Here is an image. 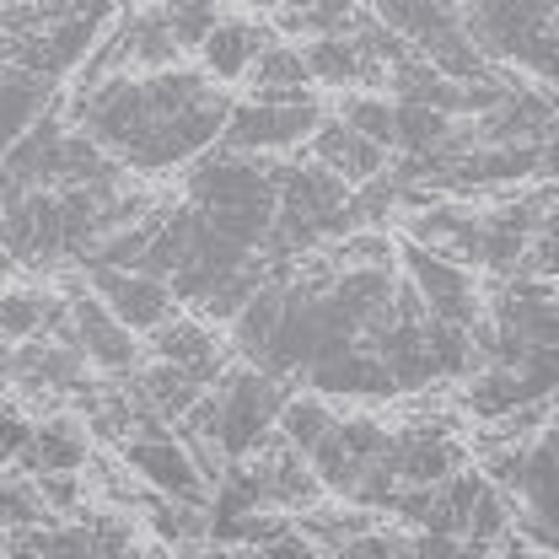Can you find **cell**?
Returning <instances> with one entry per match:
<instances>
[{
  "mask_svg": "<svg viewBox=\"0 0 559 559\" xmlns=\"http://www.w3.org/2000/svg\"><path fill=\"white\" fill-rule=\"evenodd\" d=\"M151 360H173V366L194 371L205 388H215V382L231 371L237 349L221 345V334L210 329V318H200V312H178L167 329L151 334Z\"/></svg>",
  "mask_w": 559,
  "mask_h": 559,
  "instance_id": "7c38bea8",
  "label": "cell"
},
{
  "mask_svg": "<svg viewBox=\"0 0 559 559\" xmlns=\"http://www.w3.org/2000/svg\"><path fill=\"white\" fill-rule=\"evenodd\" d=\"M86 463H92V425L75 415H38L27 452L5 468H27L33 479H44V474H81Z\"/></svg>",
  "mask_w": 559,
  "mask_h": 559,
  "instance_id": "5bb4252c",
  "label": "cell"
},
{
  "mask_svg": "<svg viewBox=\"0 0 559 559\" xmlns=\"http://www.w3.org/2000/svg\"><path fill=\"white\" fill-rule=\"evenodd\" d=\"M301 382L312 393H323V399H399V382H393L388 360L377 355V345L340 349V355L318 360Z\"/></svg>",
  "mask_w": 559,
  "mask_h": 559,
  "instance_id": "4fadbf2b",
  "label": "cell"
},
{
  "mask_svg": "<svg viewBox=\"0 0 559 559\" xmlns=\"http://www.w3.org/2000/svg\"><path fill=\"white\" fill-rule=\"evenodd\" d=\"M329 119V103L318 92L307 97H290V103H275V97H242L226 119V135L221 145L231 151H248V156H290V151H307V140L323 130Z\"/></svg>",
  "mask_w": 559,
  "mask_h": 559,
  "instance_id": "8992f818",
  "label": "cell"
},
{
  "mask_svg": "<svg viewBox=\"0 0 559 559\" xmlns=\"http://www.w3.org/2000/svg\"><path fill=\"white\" fill-rule=\"evenodd\" d=\"M399 264H404V275L415 280V290L425 296V307H430L436 323H463V329H474L489 312L485 296H479V280H474V264H463L457 253L404 237V242H399Z\"/></svg>",
  "mask_w": 559,
  "mask_h": 559,
  "instance_id": "52a82bcc",
  "label": "cell"
},
{
  "mask_svg": "<svg viewBox=\"0 0 559 559\" xmlns=\"http://www.w3.org/2000/svg\"><path fill=\"white\" fill-rule=\"evenodd\" d=\"M489 559H555V555H544L533 538H522V533H506L495 549H489Z\"/></svg>",
  "mask_w": 559,
  "mask_h": 559,
  "instance_id": "f1b7e54d",
  "label": "cell"
},
{
  "mask_svg": "<svg viewBox=\"0 0 559 559\" xmlns=\"http://www.w3.org/2000/svg\"><path fill=\"white\" fill-rule=\"evenodd\" d=\"M463 468H468V447L441 419H425V425H404L399 430V485L441 489Z\"/></svg>",
  "mask_w": 559,
  "mask_h": 559,
  "instance_id": "8fae6325",
  "label": "cell"
},
{
  "mask_svg": "<svg viewBox=\"0 0 559 559\" xmlns=\"http://www.w3.org/2000/svg\"><path fill=\"white\" fill-rule=\"evenodd\" d=\"M183 200L200 210L221 237L264 253L280 221V162L215 145L183 173Z\"/></svg>",
  "mask_w": 559,
  "mask_h": 559,
  "instance_id": "7a4b0ae2",
  "label": "cell"
},
{
  "mask_svg": "<svg viewBox=\"0 0 559 559\" xmlns=\"http://www.w3.org/2000/svg\"><path fill=\"white\" fill-rule=\"evenodd\" d=\"M210 404H215V436H221V447H226V457L237 468V463L259 457L280 436V415L290 404V382L264 371V366H253V360H231V371L210 388Z\"/></svg>",
  "mask_w": 559,
  "mask_h": 559,
  "instance_id": "277c9868",
  "label": "cell"
},
{
  "mask_svg": "<svg viewBox=\"0 0 559 559\" xmlns=\"http://www.w3.org/2000/svg\"><path fill=\"white\" fill-rule=\"evenodd\" d=\"M231 97L205 66H173L151 75H114L103 86L70 92L66 114L75 130L97 140L140 178H167L194 167L205 151L221 145Z\"/></svg>",
  "mask_w": 559,
  "mask_h": 559,
  "instance_id": "6da1fadb",
  "label": "cell"
},
{
  "mask_svg": "<svg viewBox=\"0 0 559 559\" xmlns=\"http://www.w3.org/2000/svg\"><path fill=\"white\" fill-rule=\"evenodd\" d=\"M119 11H124L119 0H86V5H75L66 16H55V22L5 33V66L38 70L49 81H70L97 55V44L108 38V27L119 22Z\"/></svg>",
  "mask_w": 559,
  "mask_h": 559,
  "instance_id": "5b68a950",
  "label": "cell"
},
{
  "mask_svg": "<svg viewBox=\"0 0 559 559\" xmlns=\"http://www.w3.org/2000/svg\"><path fill=\"white\" fill-rule=\"evenodd\" d=\"M55 108H60V81H49V75L22 70V66L0 70V135H5V145L22 140L38 119H49Z\"/></svg>",
  "mask_w": 559,
  "mask_h": 559,
  "instance_id": "d6986e66",
  "label": "cell"
},
{
  "mask_svg": "<svg viewBox=\"0 0 559 559\" xmlns=\"http://www.w3.org/2000/svg\"><path fill=\"white\" fill-rule=\"evenodd\" d=\"M114 559H140V555H135V549H124V555H114Z\"/></svg>",
  "mask_w": 559,
  "mask_h": 559,
  "instance_id": "4dcf8cb0",
  "label": "cell"
},
{
  "mask_svg": "<svg viewBox=\"0 0 559 559\" xmlns=\"http://www.w3.org/2000/svg\"><path fill=\"white\" fill-rule=\"evenodd\" d=\"M178 559H237V555H226V549H183Z\"/></svg>",
  "mask_w": 559,
  "mask_h": 559,
  "instance_id": "f546056e",
  "label": "cell"
},
{
  "mask_svg": "<svg viewBox=\"0 0 559 559\" xmlns=\"http://www.w3.org/2000/svg\"><path fill=\"white\" fill-rule=\"evenodd\" d=\"M307 156L312 162H323L329 173H340L345 183H371L377 173H388V145H377L371 135H360V130H349L340 114H329L323 119V130L307 140Z\"/></svg>",
  "mask_w": 559,
  "mask_h": 559,
  "instance_id": "e0dca14e",
  "label": "cell"
},
{
  "mask_svg": "<svg viewBox=\"0 0 559 559\" xmlns=\"http://www.w3.org/2000/svg\"><path fill=\"white\" fill-rule=\"evenodd\" d=\"M0 516H5V533H38V527L55 522V506L44 500V489H38V479L27 468H5Z\"/></svg>",
  "mask_w": 559,
  "mask_h": 559,
  "instance_id": "603a6c76",
  "label": "cell"
},
{
  "mask_svg": "<svg viewBox=\"0 0 559 559\" xmlns=\"http://www.w3.org/2000/svg\"><path fill=\"white\" fill-rule=\"evenodd\" d=\"M119 463H124L145 489H156V495L194 500V506H205L210 500V479H205V468H200V457L183 447V436H178V430L167 436V430H162V419H151L140 436L119 441Z\"/></svg>",
  "mask_w": 559,
  "mask_h": 559,
  "instance_id": "9c48e42d",
  "label": "cell"
},
{
  "mask_svg": "<svg viewBox=\"0 0 559 559\" xmlns=\"http://www.w3.org/2000/svg\"><path fill=\"white\" fill-rule=\"evenodd\" d=\"M334 114L349 130H360V135H371L377 145L393 151V140H399V97L393 92H345Z\"/></svg>",
  "mask_w": 559,
  "mask_h": 559,
  "instance_id": "cb8c5ba5",
  "label": "cell"
},
{
  "mask_svg": "<svg viewBox=\"0 0 559 559\" xmlns=\"http://www.w3.org/2000/svg\"><path fill=\"white\" fill-rule=\"evenodd\" d=\"M49 334H70V296L55 290H27L11 285L0 301V340L5 345H27V340H49Z\"/></svg>",
  "mask_w": 559,
  "mask_h": 559,
  "instance_id": "ac0fdd59",
  "label": "cell"
},
{
  "mask_svg": "<svg viewBox=\"0 0 559 559\" xmlns=\"http://www.w3.org/2000/svg\"><path fill=\"white\" fill-rule=\"evenodd\" d=\"M415 559H489V549L452 533H415Z\"/></svg>",
  "mask_w": 559,
  "mask_h": 559,
  "instance_id": "4316f807",
  "label": "cell"
},
{
  "mask_svg": "<svg viewBox=\"0 0 559 559\" xmlns=\"http://www.w3.org/2000/svg\"><path fill=\"white\" fill-rule=\"evenodd\" d=\"M248 86H253V97L290 103V97H307L318 81H312V66H307V49L275 38V44L259 55V66H253V75H248Z\"/></svg>",
  "mask_w": 559,
  "mask_h": 559,
  "instance_id": "44dd1931",
  "label": "cell"
},
{
  "mask_svg": "<svg viewBox=\"0 0 559 559\" xmlns=\"http://www.w3.org/2000/svg\"><path fill=\"white\" fill-rule=\"evenodd\" d=\"M38 489H44V500L55 506V516H66V511H75L81 506V474H44L38 479Z\"/></svg>",
  "mask_w": 559,
  "mask_h": 559,
  "instance_id": "83f0119b",
  "label": "cell"
},
{
  "mask_svg": "<svg viewBox=\"0 0 559 559\" xmlns=\"http://www.w3.org/2000/svg\"><path fill=\"white\" fill-rule=\"evenodd\" d=\"M334 425H340V415L329 409V399L323 393H290V404H285V415H280V436L312 463V452L334 436Z\"/></svg>",
  "mask_w": 559,
  "mask_h": 559,
  "instance_id": "7402d4cb",
  "label": "cell"
},
{
  "mask_svg": "<svg viewBox=\"0 0 559 559\" xmlns=\"http://www.w3.org/2000/svg\"><path fill=\"white\" fill-rule=\"evenodd\" d=\"M156 5H162V16H167L183 55H200L205 38L221 27V0H156Z\"/></svg>",
  "mask_w": 559,
  "mask_h": 559,
  "instance_id": "d4e9b609",
  "label": "cell"
},
{
  "mask_svg": "<svg viewBox=\"0 0 559 559\" xmlns=\"http://www.w3.org/2000/svg\"><path fill=\"white\" fill-rule=\"evenodd\" d=\"M130 388H135V399L145 404V415H156L162 425L173 419H189V409L205 399L210 388L194 377V371H183V366H173V360H151V366H140L135 377H124Z\"/></svg>",
  "mask_w": 559,
  "mask_h": 559,
  "instance_id": "ffe728a7",
  "label": "cell"
},
{
  "mask_svg": "<svg viewBox=\"0 0 559 559\" xmlns=\"http://www.w3.org/2000/svg\"><path fill=\"white\" fill-rule=\"evenodd\" d=\"M5 5H16V0H5Z\"/></svg>",
  "mask_w": 559,
  "mask_h": 559,
  "instance_id": "1f68e13d",
  "label": "cell"
},
{
  "mask_svg": "<svg viewBox=\"0 0 559 559\" xmlns=\"http://www.w3.org/2000/svg\"><path fill=\"white\" fill-rule=\"evenodd\" d=\"M307 49V66L318 86H334V92H371V86H388V70L382 60L355 38V33H329V38H312L301 44Z\"/></svg>",
  "mask_w": 559,
  "mask_h": 559,
  "instance_id": "2e32d148",
  "label": "cell"
},
{
  "mask_svg": "<svg viewBox=\"0 0 559 559\" xmlns=\"http://www.w3.org/2000/svg\"><path fill=\"white\" fill-rule=\"evenodd\" d=\"M70 340H75V349L92 360L97 377H114V382L135 377L140 360H145V349H151V345H140L135 329H130L86 280L70 290Z\"/></svg>",
  "mask_w": 559,
  "mask_h": 559,
  "instance_id": "ba28073f",
  "label": "cell"
},
{
  "mask_svg": "<svg viewBox=\"0 0 559 559\" xmlns=\"http://www.w3.org/2000/svg\"><path fill=\"white\" fill-rule=\"evenodd\" d=\"M275 22H253V16H221V27L205 38V49H200V66L221 81V86H237V81H248L253 66H259V55L275 44Z\"/></svg>",
  "mask_w": 559,
  "mask_h": 559,
  "instance_id": "9a60e30c",
  "label": "cell"
},
{
  "mask_svg": "<svg viewBox=\"0 0 559 559\" xmlns=\"http://www.w3.org/2000/svg\"><path fill=\"white\" fill-rule=\"evenodd\" d=\"M86 285L135 329L140 340H151L156 329H167L178 318V290L167 280L145 275V270H119V264H86Z\"/></svg>",
  "mask_w": 559,
  "mask_h": 559,
  "instance_id": "30bf717a",
  "label": "cell"
},
{
  "mask_svg": "<svg viewBox=\"0 0 559 559\" xmlns=\"http://www.w3.org/2000/svg\"><path fill=\"white\" fill-rule=\"evenodd\" d=\"M355 183H345L340 173H329L323 162H280V221L270 237V259L296 264L318 248H334L340 237L355 231Z\"/></svg>",
  "mask_w": 559,
  "mask_h": 559,
  "instance_id": "3957f363",
  "label": "cell"
},
{
  "mask_svg": "<svg viewBox=\"0 0 559 559\" xmlns=\"http://www.w3.org/2000/svg\"><path fill=\"white\" fill-rule=\"evenodd\" d=\"M527 270L538 280H549V285L559 280V194H555V205H549V215H544V226H538V242L527 253Z\"/></svg>",
  "mask_w": 559,
  "mask_h": 559,
  "instance_id": "484cf974",
  "label": "cell"
}]
</instances>
